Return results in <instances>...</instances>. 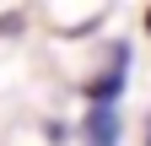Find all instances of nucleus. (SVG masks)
<instances>
[{
    "label": "nucleus",
    "instance_id": "3",
    "mask_svg": "<svg viewBox=\"0 0 151 146\" xmlns=\"http://www.w3.org/2000/svg\"><path fill=\"white\" fill-rule=\"evenodd\" d=\"M146 146H151V119H146Z\"/></svg>",
    "mask_w": 151,
    "mask_h": 146
},
{
    "label": "nucleus",
    "instance_id": "1",
    "mask_svg": "<svg viewBox=\"0 0 151 146\" xmlns=\"http://www.w3.org/2000/svg\"><path fill=\"white\" fill-rule=\"evenodd\" d=\"M124 76H129V49H124V43H113V49H108V65H103V76H92L81 92H86L92 103H113V98L124 92Z\"/></svg>",
    "mask_w": 151,
    "mask_h": 146
},
{
    "label": "nucleus",
    "instance_id": "4",
    "mask_svg": "<svg viewBox=\"0 0 151 146\" xmlns=\"http://www.w3.org/2000/svg\"><path fill=\"white\" fill-rule=\"evenodd\" d=\"M146 27H151V6H146Z\"/></svg>",
    "mask_w": 151,
    "mask_h": 146
},
{
    "label": "nucleus",
    "instance_id": "2",
    "mask_svg": "<svg viewBox=\"0 0 151 146\" xmlns=\"http://www.w3.org/2000/svg\"><path fill=\"white\" fill-rule=\"evenodd\" d=\"M81 141L86 146H119V108L113 103H92V114L81 119Z\"/></svg>",
    "mask_w": 151,
    "mask_h": 146
}]
</instances>
